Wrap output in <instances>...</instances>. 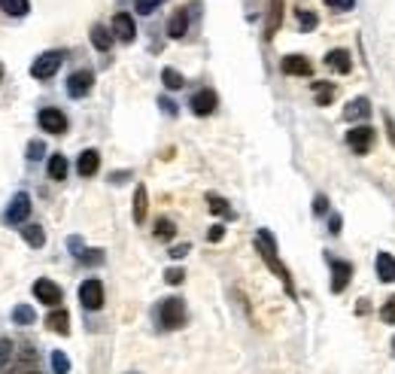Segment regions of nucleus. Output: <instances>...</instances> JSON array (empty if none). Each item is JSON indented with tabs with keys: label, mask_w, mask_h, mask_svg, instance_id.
<instances>
[{
	"label": "nucleus",
	"mask_w": 395,
	"mask_h": 374,
	"mask_svg": "<svg viewBox=\"0 0 395 374\" xmlns=\"http://www.w3.org/2000/svg\"><path fill=\"white\" fill-rule=\"evenodd\" d=\"M255 250H259L262 255V262L268 265V268L277 274V277L283 280V286H286L289 295H295V286H292V277H289V268L280 262V255H277V241H274V234L268 232V228H259V234H255Z\"/></svg>",
	"instance_id": "f257e3e1"
},
{
	"label": "nucleus",
	"mask_w": 395,
	"mask_h": 374,
	"mask_svg": "<svg viewBox=\"0 0 395 374\" xmlns=\"http://www.w3.org/2000/svg\"><path fill=\"white\" fill-rule=\"evenodd\" d=\"M374 140H377V131H374L371 125H353L350 131H347V143H350V149L356 155H368Z\"/></svg>",
	"instance_id": "f03ea898"
},
{
	"label": "nucleus",
	"mask_w": 395,
	"mask_h": 374,
	"mask_svg": "<svg viewBox=\"0 0 395 374\" xmlns=\"http://www.w3.org/2000/svg\"><path fill=\"white\" fill-rule=\"evenodd\" d=\"M61 61H64L61 52H43L40 58H34V64H31V76L34 79H52L55 73H58Z\"/></svg>",
	"instance_id": "7ed1b4c3"
},
{
	"label": "nucleus",
	"mask_w": 395,
	"mask_h": 374,
	"mask_svg": "<svg viewBox=\"0 0 395 374\" xmlns=\"http://www.w3.org/2000/svg\"><path fill=\"white\" fill-rule=\"evenodd\" d=\"M79 301L86 310H100L104 307V283H100L98 277H88L79 286Z\"/></svg>",
	"instance_id": "20e7f679"
},
{
	"label": "nucleus",
	"mask_w": 395,
	"mask_h": 374,
	"mask_svg": "<svg viewBox=\"0 0 395 374\" xmlns=\"http://www.w3.org/2000/svg\"><path fill=\"white\" fill-rule=\"evenodd\" d=\"M159 316H161L164 328H180L182 319H186V305H182L180 298H164L159 307Z\"/></svg>",
	"instance_id": "39448f33"
},
{
	"label": "nucleus",
	"mask_w": 395,
	"mask_h": 374,
	"mask_svg": "<svg viewBox=\"0 0 395 374\" xmlns=\"http://www.w3.org/2000/svg\"><path fill=\"white\" fill-rule=\"evenodd\" d=\"M27 213H31V195H27V192H18V195L9 201V210H6L4 219L9 225H22L27 219Z\"/></svg>",
	"instance_id": "423d86ee"
},
{
	"label": "nucleus",
	"mask_w": 395,
	"mask_h": 374,
	"mask_svg": "<svg viewBox=\"0 0 395 374\" xmlns=\"http://www.w3.org/2000/svg\"><path fill=\"white\" fill-rule=\"evenodd\" d=\"M40 128L49 134H64L67 131V116L55 107H46V109H40Z\"/></svg>",
	"instance_id": "0eeeda50"
},
{
	"label": "nucleus",
	"mask_w": 395,
	"mask_h": 374,
	"mask_svg": "<svg viewBox=\"0 0 395 374\" xmlns=\"http://www.w3.org/2000/svg\"><path fill=\"white\" fill-rule=\"evenodd\" d=\"M371 100L368 98H356V100H350V104L344 107V119L350 125H365V119H371Z\"/></svg>",
	"instance_id": "6e6552de"
},
{
	"label": "nucleus",
	"mask_w": 395,
	"mask_h": 374,
	"mask_svg": "<svg viewBox=\"0 0 395 374\" xmlns=\"http://www.w3.org/2000/svg\"><path fill=\"white\" fill-rule=\"evenodd\" d=\"M34 295H36V301H43V305L58 307V301H61V286H58V283H52V280H46V277H40V280L34 283Z\"/></svg>",
	"instance_id": "1a4fd4ad"
},
{
	"label": "nucleus",
	"mask_w": 395,
	"mask_h": 374,
	"mask_svg": "<svg viewBox=\"0 0 395 374\" xmlns=\"http://www.w3.org/2000/svg\"><path fill=\"white\" fill-rule=\"evenodd\" d=\"M91 86H95V73H91V70H76L67 79V95L70 98H86L91 91Z\"/></svg>",
	"instance_id": "9d476101"
},
{
	"label": "nucleus",
	"mask_w": 395,
	"mask_h": 374,
	"mask_svg": "<svg viewBox=\"0 0 395 374\" xmlns=\"http://www.w3.org/2000/svg\"><path fill=\"white\" fill-rule=\"evenodd\" d=\"M109 31L116 34V40L131 43L134 36H137V25H134L131 13H116V15H113V27H109Z\"/></svg>",
	"instance_id": "9b49d317"
},
{
	"label": "nucleus",
	"mask_w": 395,
	"mask_h": 374,
	"mask_svg": "<svg viewBox=\"0 0 395 374\" xmlns=\"http://www.w3.org/2000/svg\"><path fill=\"white\" fill-rule=\"evenodd\" d=\"M216 104H219V98H216V91H210V88H201V91H195L192 95V113L195 116H210L216 109Z\"/></svg>",
	"instance_id": "f8f14e48"
},
{
	"label": "nucleus",
	"mask_w": 395,
	"mask_h": 374,
	"mask_svg": "<svg viewBox=\"0 0 395 374\" xmlns=\"http://www.w3.org/2000/svg\"><path fill=\"white\" fill-rule=\"evenodd\" d=\"M280 70L286 73V76H310V73H314V64H310L304 55H286V58L280 61Z\"/></svg>",
	"instance_id": "ddd939ff"
},
{
	"label": "nucleus",
	"mask_w": 395,
	"mask_h": 374,
	"mask_svg": "<svg viewBox=\"0 0 395 374\" xmlns=\"http://www.w3.org/2000/svg\"><path fill=\"white\" fill-rule=\"evenodd\" d=\"M283 25V0H268V18H265V40H274Z\"/></svg>",
	"instance_id": "4468645a"
},
{
	"label": "nucleus",
	"mask_w": 395,
	"mask_h": 374,
	"mask_svg": "<svg viewBox=\"0 0 395 374\" xmlns=\"http://www.w3.org/2000/svg\"><path fill=\"white\" fill-rule=\"evenodd\" d=\"M350 277H353V265L341 262V259H332V292H344Z\"/></svg>",
	"instance_id": "2eb2a0df"
},
{
	"label": "nucleus",
	"mask_w": 395,
	"mask_h": 374,
	"mask_svg": "<svg viewBox=\"0 0 395 374\" xmlns=\"http://www.w3.org/2000/svg\"><path fill=\"white\" fill-rule=\"evenodd\" d=\"M374 271H377V277L383 283H395V255L392 253H377V259H374Z\"/></svg>",
	"instance_id": "dca6fc26"
},
{
	"label": "nucleus",
	"mask_w": 395,
	"mask_h": 374,
	"mask_svg": "<svg viewBox=\"0 0 395 374\" xmlns=\"http://www.w3.org/2000/svg\"><path fill=\"white\" fill-rule=\"evenodd\" d=\"M189 31V13L186 9H177V13L170 15V22H168V36L170 40H182Z\"/></svg>",
	"instance_id": "f3484780"
},
{
	"label": "nucleus",
	"mask_w": 395,
	"mask_h": 374,
	"mask_svg": "<svg viewBox=\"0 0 395 374\" xmlns=\"http://www.w3.org/2000/svg\"><path fill=\"white\" fill-rule=\"evenodd\" d=\"M326 67H332L337 73H350L353 70V61H350V52L347 49H332L326 55Z\"/></svg>",
	"instance_id": "a211bd4d"
},
{
	"label": "nucleus",
	"mask_w": 395,
	"mask_h": 374,
	"mask_svg": "<svg viewBox=\"0 0 395 374\" xmlns=\"http://www.w3.org/2000/svg\"><path fill=\"white\" fill-rule=\"evenodd\" d=\"M100 168V155L98 149H86L79 155V161H76V171H79V177H95Z\"/></svg>",
	"instance_id": "6ab92c4d"
},
{
	"label": "nucleus",
	"mask_w": 395,
	"mask_h": 374,
	"mask_svg": "<svg viewBox=\"0 0 395 374\" xmlns=\"http://www.w3.org/2000/svg\"><path fill=\"white\" fill-rule=\"evenodd\" d=\"M46 326H49L52 328V332H58V335H67L70 332V314H67V310H52V314L49 316H46Z\"/></svg>",
	"instance_id": "aec40b11"
},
{
	"label": "nucleus",
	"mask_w": 395,
	"mask_h": 374,
	"mask_svg": "<svg viewBox=\"0 0 395 374\" xmlns=\"http://www.w3.org/2000/svg\"><path fill=\"white\" fill-rule=\"evenodd\" d=\"M146 210H149V195H146V186L134 189V222L140 225L146 222Z\"/></svg>",
	"instance_id": "412c9836"
},
{
	"label": "nucleus",
	"mask_w": 395,
	"mask_h": 374,
	"mask_svg": "<svg viewBox=\"0 0 395 374\" xmlns=\"http://www.w3.org/2000/svg\"><path fill=\"white\" fill-rule=\"evenodd\" d=\"M91 43H95L98 52H107L109 46H113V31H107L104 25H95L91 27Z\"/></svg>",
	"instance_id": "4be33fe9"
},
{
	"label": "nucleus",
	"mask_w": 395,
	"mask_h": 374,
	"mask_svg": "<svg viewBox=\"0 0 395 374\" xmlns=\"http://www.w3.org/2000/svg\"><path fill=\"white\" fill-rule=\"evenodd\" d=\"M335 86H332V82H314V95H316V104L319 107H328V104H332V100H335Z\"/></svg>",
	"instance_id": "5701e85b"
},
{
	"label": "nucleus",
	"mask_w": 395,
	"mask_h": 374,
	"mask_svg": "<svg viewBox=\"0 0 395 374\" xmlns=\"http://www.w3.org/2000/svg\"><path fill=\"white\" fill-rule=\"evenodd\" d=\"M67 171H70L67 159H64V155H52L49 159V177L61 182V180H67Z\"/></svg>",
	"instance_id": "b1692460"
},
{
	"label": "nucleus",
	"mask_w": 395,
	"mask_h": 374,
	"mask_svg": "<svg viewBox=\"0 0 395 374\" xmlns=\"http://www.w3.org/2000/svg\"><path fill=\"white\" fill-rule=\"evenodd\" d=\"M161 82H164V88H170V91H177V88L186 86L182 73H180V70H173V67H164V70H161Z\"/></svg>",
	"instance_id": "393cba45"
},
{
	"label": "nucleus",
	"mask_w": 395,
	"mask_h": 374,
	"mask_svg": "<svg viewBox=\"0 0 395 374\" xmlns=\"http://www.w3.org/2000/svg\"><path fill=\"white\" fill-rule=\"evenodd\" d=\"M22 237H25V241L31 243V246H43V243H46V232H43L40 225H25V228H22Z\"/></svg>",
	"instance_id": "a878e982"
},
{
	"label": "nucleus",
	"mask_w": 395,
	"mask_h": 374,
	"mask_svg": "<svg viewBox=\"0 0 395 374\" xmlns=\"http://www.w3.org/2000/svg\"><path fill=\"white\" fill-rule=\"evenodd\" d=\"M207 207L213 210L216 216H228V219H232V207H228V201L222 195H207Z\"/></svg>",
	"instance_id": "bb28decb"
},
{
	"label": "nucleus",
	"mask_w": 395,
	"mask_h": 374,
	"mask_svg": "<svg viewBox=\"0 0 395 374\" xmlns=\"http://www.w3.org/2000/svg\"><path fill=\"white\" fill-rule=\"evenodd\" d=\"M0 9H4L6 15H25L27 9H31V4H27V0H0Z\"/></svg>",
	"instance_id": "cd10ccee"
},
{
	"label": "nucleus",
	"mask_w": 395,
	"mask_h": 374,
	"mask_svg": "<svg viewBox=\"0 0 395 374\" xmlns=\"http://www.w3.org/2000/svg\"><path fill=\"white\" fill-rule=\"evenodd\" d=\"M13 319L18 326H31L34 319H36V314H34V307L31 305H18L15 310H13Z\"/></svg>",
	"instance_id": "c85d7f7f"
},
{
	"label": "nucleus",
	"mask_w": 395,
	"mask_h": 374,
	"mask_svg": "<svg viewBox=\"0 0 395 374\" xmlns=\"http://www.w3.org/2000/svg\"><path fill=\"white\" fill-rule=\"evenodd\" d=\"M173 234H177V225H173L170 219H159V222H155V237H159V241H170Z\"/></svg>",
	"instance_id": "c756f323"
},
{
	"label": "nucleus",
	"mask_w": 395,
	"mask_h": 374,
	"mask_svg": "<svg viewBox=\"0 0 395 374\" xmlns=\"http://www.w3.org/2000/svg\"><path fill=\"white\" fill-rule=\"evenodd\" d=\"M13 356H15V344L9 338H0V368H6L13 362Z\"/></svg>",
	"instance_id": "7c9ffc66"
},
{
	"label": "nucleus",
	"mask_w": 395,
	"mask_h": 374,
	"mask_svg": "<svg viewBox=\"0 0 395 374\" xmlns=\"http://www.w3.org/2000/svg\"><path fill=\"white\" fill-rule=\"evenodd\" d=\"M52 368H55V374H67L70 371V359L61 350H55L52 353Z\"/></svg>",
	"instance_id": "2f4dec72"
},
{
	"label": "nucleus",
	"mask_w": 395,
	"mask_h": 374,
	"mask_svg": "<svg viewBox=\"0 0 395 374\" xmlns=\"http://www.w3.org/2000/svg\"><path fill=\"white\" fill-rule=\"evenodd\" d=\"M159 4L161 0H134V9L140 15H149V13H155V9H159Z\"/></svg>",
	"instance_id": "473e14b6"
},
{
	"label": "nucleus",
	"mask_w": 395,
	"mask_h": 374,
	"mask_svg": "<svg viewBox=\"0 0 395 374\" xmlns=\"http://www.w3.org/2000/svg\"><path fill=\"white\" fill-rule=\"evenodd\" d=\"M380 319H383V323H389V326H395V295L380 307Z\"/></svg>",
	"instance_id": "72a5a7b5"
},
{
	"label": "nucleus",
	"mask_w": 395,
	"mask_h": 374,
	"mask_svg": "<svg viewBox=\"0 0 395 374\" xmlns=\"http://www.w3.org/2000/svg\"><path fill=\"white\" fill-rule=\"evenodd\" d=\"M298 25H301V31H314L319 25V18L314 13H298Z\"/></svg>",
	"instance_id": "f704fd0d"
},
{
	"label": "nucleus",
	"mask_w": 395,
	"mask_h": 374,
	"mask_svg": "<svg viewBox=\"0 0 395 374\" xmlns=\"http://www.w3.org/2000/svg\"><path fill=\"white\" fill-rule=\"evenodd\" d=\"M164 280H168L170 286H180V283L186 280V271H182V268H168V271H164Z\"/></svg>",
	"instance_id": "c9c22d12"
},
{
	"label": "nucleus",
	"mask_w": 395,
	"mask_h": 374,
	"mask_svg": "<svg viewBox=\"0 0 395 374\" xmlns=\"http://www.w3.org/2000/svg\"><path fill=\"white\" fill-rule=\"evenodd\" d=\"M328 9H337V13H347V9L356 6V0H323Z\"/></svg>",
	"instance_id": "e433bc0d"
},
{
	"label": "nucleus",
	"mask_w": 395,
	"mask_h": 374,
	"mask_svg": "<svg viewBox=\"0 0 395 374\" xmlns=\"http://www.w3.org/2000/svg\"><path fill=\"white\" fill-rule=\"evenodd\" d=\"M79 259L82 262H91V265H100V262H104V255H100V250H88V253H82Z\"/></svg>",
	"instance_id": "4c0bfd02"
},
{
	"label": "nucleus",
	"mask_w": 395,
	"mask_h": 374,
	"mask_svg": "<svg viewBox=\"0 0 395 374\" xmlns=\"http://www.w3.org/2000/svg\"><path fill=\"white\" fill-rule=\"evenodd\" d=\"M27 159H34V161L43 159V143H40V140H34L31 146H27Z\"/></svg>",
	"instance_id": "58836bf2"
},
{
	"label": "nucleus",
	"mask_w": 395,
	"mask_h": 374,
	"mask_svg": "<svg viewBox=\"0 0 395 374\" xmlns=\"http://www.w3.org/2000/svg\"><path fill=\"white\" fill-rule=\"evenodd\" d=\"M222 234H225V225H210V232H207V241H222Z\"/></svg>",
	"instance_id": "ea45409f"
},
{
	"label": "nucleus",
	"mask_w": 395,
	"mask_h": 374,
	"mask_svg": "<svg viewBox=\"0 0 395 374\" xmlns=\"http://www.w3.org/2000/svg\"><path fill=\"white\" fill-rule=\"evenodd\" d=\"M328 210V198L326 195H316L314 198V213H326Z\"/></svg>",
	"instance_id": "a19ab883"
},
{
	"label": "nucleus",
	"mask_w": 395,
	"mask_h": 374,
	"mask_svg": "<svg viewBox=\"0 0 395 374\" xmlns=\"http://www.w3.org/2000/svg\"><path fill=\"white\" fill-rule=\"evenodd\" d=\"M328 232L341 234V216H337V213H332V219H328Z\"/></svg>",
	"instance_id": "79ce46f5"
},
{
	"label": "nucleus",
	"mask_w": 395,
	"mask_h": 374,
	"mask_svg": "<svg viewBox=\"0 0 395 374\" xmlns=\"http://www.w3.org/2000/svg\"><path fill=\"white\" fill-rule=\"evenodd\" d=\"M383 122H387V131H389V143L395 146V122H392V116H383Z\"/></svg>",
	"instance_id": "37998d69"
},
{
	"label": "nucleus",
	"mask_w": 395,
	"mask_h": 374,
	"mask_svg": "<svg viewBox=\"0 0 395 374\" xmlns=\"http://www.w3.org/2000/svg\"><path fill=\"white\" fill-rule=\"evenodd\" d=\"M189 253V243H180V246H173V250H170V255H173V259H182V255H186Z\"/></svg>",
	"instance_id": "c03bdc74"
},
{
	"label": "nucleus",
	"mask_w": 395,
	"mask_h": 374,
	"mask_svg": "<svg viewBox=\"0 0 395 374\" xmlns=\"http://www.w3.org/2000/svg\"><path fill=\"white\" fill-rule=\"evenodd\" d=\"M0 76H4V64H0Z\"/></svg>",
	"instance_id": "a18cd8bd"
},
{
	"label": "nucleus",
	"mask_w": 395,
	"mask_h": 374,
	"mask_svg": "<svg viewBox=\"0 0 395 374\" xmlns=\"http://www.w3.org/2000/svg\"><path fill=\"white\" fill-rule=\"evenodd\" d=\"M27 374H36V371H27Z\"/></svg>",
	"instance_id": "49530a36"
},
{
	"label": "nucleus",
	"mask_w": 395,
	"mask_h": 374,
	"mask_svg": "<svg viewBox=\"0 0 395 374\" xmlns=\"http://www.w3.org/2000/svg\"><path fill=\"white\" fill-rule=\"evenodd\" d=\"M4 374H9V371H4Z\"/></svg>",
	"instance_id": "de8ad7c7"
}]
</instances>
